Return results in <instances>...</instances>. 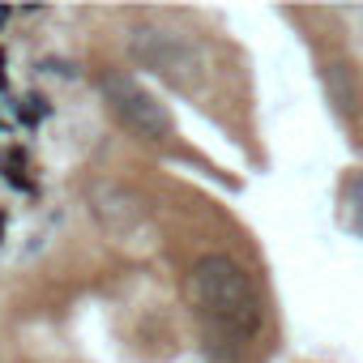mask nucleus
Masks as SVG:
<instances>
[{"label": "nucleus", "mask_w": 363, "mask_h": 363, "mask_svg": "<svg viewBox=\"0 0 363 363\" xmlns=\"http://www.w3.org/2000/svg\"><path fill=\"white\" fill-rule=\"evenodd\" d=\"M346 206H350V227L363 235V171L350 179V189H346Z\"/></svg>", "instance_id": "5"}, {"label": "nucleus", "mask_w": 363, "mask_h": 363, "mask_svg": "<svg viewBox=\"0 0 363 363\" xmlns=\"http://www.w3.org/2000/svg\"><path fill=\"white\" fill-rule=\"evenodd\" d=\"M99 90H103V99H107V107L116 111V120L128 128V133H137L141 141H167L171 137V111L137 82V77H128V73H103V82H99Z\"/></svg>", "instance_id": "3"}, {"label": "nucleus", "mask_w": 363, "mask_h": 363, "mask_svg": "<svg viewBox=\"0 0 363 363\" xmlns=\"http://www.w3.org/2000/svg\"><path fill=\"white\" fill-rule=\"evenodd\" d=\"M128 52L141 69L158 73L162 82L189 90L197 77H201V52L189 35H179L171 26H158V22H141L128 30Z\"/></svg>", "instance_id": "2"}, {"label": "nucleus", "mask_w": 363, "mask_h": 363, "mask_svg": "<svg viewBox=\"0 0 363 363\" xmlns=\"http://www.w3.org/2000/svg\"><path fill=\"white\" fill-rule=\"evenodd\" d=\"M189 303L197 308V316L206 320V329L248 342L261 329V295L248 278V269L231 257H201L189 269Z\"/></svg>", "instance_id": "1"}, {"label": "nucleus", "mask_w": 363, "mask_h": 363, "mask_svg": "<svg viewBox=\"0 0 363 363\" xmlns=\"http://www.w3.org/2000/svg\"><path fill=\"white\" fill-rule=\"evenodd\" d=\"M5 18H9V13H5V9H0V22H5Z\"/></svg>", "instance_id": "6"}, {"label": "nucleus", "mask_w": 363, "mask_h": 363, "mask_svg": "<svg viewBox=\"0 0 363 363\" xmlns=\"http://www.w3.org/2000/svg\"><path fill=\"white\" fill-rule=\"evenodd\" d=\"M325 90H329V103L337 116H359L363 111V86H359V73L350 60H329L325 65Z\"/></svg>", "instance_id": "4"}]
</instances>
